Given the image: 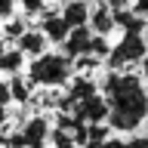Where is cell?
<instances>
[{"label": "cell", "mask_w": 148, "mask_h": 148, "mask_svg": "<svg viewBox=\"0 0 148 148\" xmlns=\"http://www.w3.org/2000/svg\"><path fill=\"white\" fill-rule=\"evenodd\" d=\"M148 59V49H145V40H142V28H130L123 31L117 46H111V56H108V65L114 71H123L127 65H136Z\"/></svg>", "instance_id": "cell-3"}, {"label": "cell", "mask_w": 148, "mask_h": 148, "mask_svg": "<svg viewBox=\"0 0 148 148\" xmlns=\"http://www.w3.org/2000/svg\"><path fill=\"white\" fill-rule=\"evenodd\" d=\"M102 148H127V142H120V139H108Z\"/></svg>", "instance_id": "cell-18"}, {"label": "cell", "mask_w": 148, "mask_h": 148, "mask_svg": "<svg viewBox=\"0 0 148 148\" xmlns=\"http://www.w3.org/2000/svg\"><path fill=\"white\" fill-rule=\"evenodd\" d=\"M40 31L49 37V43H65V40H68V34H71V28H68V22H65L62 12H59V16H49V12H46L43 28H40Z\"/></svg>", "instance_id": "cell-9"}, {"label": "cell", "mask_w": 148, "mask_h": 148, "mask_svg": "<svg viewBox=\"0 0 148 148\" xmlns=\"http://www.w3.org/2000/svg\"><path fill=\"white\" fill-rule=\"evenodd\" d=\"M74 120H80V123H86V127H92V123H108V102H105V96H90V99H83L74 105Z\"/></svg>", "instance_id": "cell-4"}, {"label": "cell", "mask_w": 148, "mask_h": 148, "mask_svg": "<svg viewBox=\"0 0 148 148\" xmlns=\"http://www.w3.org/2000/svg\"><path fill=\"white\" fill-rule=\"evenodd\" d=\"M18 136H22V142H25L28 148H43V142L53 136V130H49L46 117H31L25 127H22V133H18Z\"/></svg>", "instance_id": "cell-6"}, {"label": "cell", "mask_w": 148, "mask_h": 148, "mask_svg": "<svg viewBox=\"0 0 148 148\" xmlns=\"http://www.w3.org/2000/svg\"><path fill=\"white\" fill-rule=\"evenodd\" d=\"M127 148H148V136H133L127 142Z\"/></svg>", "instance_id": "cell-16"}, {"label": "cell", "mask_w": 148, "mask_h": 148, "mask_svg": "<svg viewBox=\"0 0 148 148\" xmlns=\"http://www.w3.org/2000/svg\"><path fill=\"white\" fill-rule=\"evenodd\" d=\"M28 83H31V80H28ZM28 83L18 80V77L9 83V92H12V99H16V102H28Z\"/></svg>", "instance_id": "cell-12"}, {"label": "cell", "mask_w": 148, "mask_h": 148, "mask_svg": "<svg viewBox=\"0 0 148 148\" xmlns=\"http://www.w3.org/2000/svg\"><path fill=\"white\" fill-rule=\"evenodd\" d=\"M133 12L136 16H148V0H133Z\"/></svg>", "instance_id": "cell-17"}, {"label": "cell", "mask_w": 148, "mask_h": 148, "mask_svg": "<svg viewBox=\"0 0 148 148\" xmlns=\"http://www.w3.org/2000/svg\"><path fill=\"white\" fill-rule=\"evenodd\" d=\"M3 53H6V43H3V37H0V56H3Z\"/></svg>", "instance_id": "cell-19"}, {"label": "cell", "mask_w": 148, "mask_h": 148, "mask_svg": "<svg viewBox=\"0 0 148 148\" xmlns=\"http://www.w3.org/2000/svg\"><path fill=\"white\" fill-rule=\"evenodd\" d=\"M65 3H74V0H65Z\"/></svg>", "instance_id": "cell-21"}, {"label": "cell", "mask_w": 148, "mask_h": 148, "mask_svg": "<svg viewBox=\"0 0 148 148\" xmlns=\"http://www.w3.org/2000/svg\"><path fill=\"white\" fill-rule=\"evenodd\" d=\"M145 80H148V59H145Z\"/></svg>", "instance_id": "cell-20"}, {"label": "cell", "mask_w": 148, "mask_h": 148, "mask_svg": "<svg viewBox=\"0 0 148 148\" xmlns=\"http://www.w3.org/2000/svg\"><path fill=\"white\" fill-rule=\"evenodd\" d=\"M90 28L96 31V34H102V37H108L111 31L117 28V12H114V6H111L108 0H102V3H96V6H92Z\"/></svg>", "instance_id": "cell-5"}, {"label": "cell", "mask_w": 148, "mask_h": 148, "mask_svg": "<svg viewBox=\"0 0 148 148\" xmlns=\"http://www.w3.org/2000/svg\"><path fill=\"white\" fill-rule=\"evenodd\" d=\"M71 65H74V59L65 53H43L37 59H31L28 80H31V86H62L74 71Z\"/></svg>", "instance_id": "cell-2"}, {"label": "cell", "mask_w": 148, "mask_h": 148, "mask_svg": "<svg viewBox=\"0 0 148 148\" xmlns=\"http://www.w3.org/2000/svg\"><path fill=\"white\" fill-rule=\"evenodd\" d=\"M108 102V127L114 133H133L148 120V80L133 71H108L102 83Z\"/></svg>", "instance_id": "cell-1"}, {"label": "cell", "mask_w": 148, "mask_h": 148, "mask_svg": "<svg viewBox=\"0 0 148 148\" xmlns=\"http://www.w3.org/2000/svg\"><path fill=\"white\" fill-rule=\"evenodd\" d=\"M22 6H25V12H28V16L46 12V3H43V0H22Z\"/></svg>", "instance_id": "cell-13"}, {"label": "cell", "mask_w": 148, "mask_h": 148, "mask_svg": "<svg viewBox=\"0 0 148 148\" xmlns=\"http://www.w3.org/2000/svg\"><path fill=\"white\" fill-rule=\"evenodd\" d=\"M16 49L22 56H31V59H37V56H43L46 53V43H49V37L43 34V31H25V34L16 40Z\"/></svg>", "instance_id": "cell-7"}, {"label": "cell", "mask_w": 148, "mask_h": 148, "mask_svg": "<svg viewBox=\"0 0 148 148\" xmlns=\"http://www.w3.org/2000/svg\"><path fill=\"white\" fill-rule=\"evenodd\" d=\"M6 31H9V37H16V40H18V37L25 34L28 28H25V22H16V18H12V22H9V28H6Z\"/></svg>", "instance_id": "cell-15"}, {"label": "cell", "mask_w": 148, "mask_h": 148, "mask_svg": "<svg viewBox=\"0 0 148 148\" xmlns=\"http://www.w3.org/2000/svg\"><path fill=\"white\" fill-rule=\"evenodd\" d=\"M9 99H12V92H9V83L0 80V117H3V108L9 105Z\"/></svg>", "instance_id": "cell-14"}, {"label": "cell", "mask_w": 148, "mask_h": 148, "mask_svg": "<svg viewBox=\"0 0 148 148\" xmlns=\"http://www.w3.org/2000/svg\"><path fill=\"white\" fill-rule=\"evenodd\" d=\"M49 139H53L56 148H74V142H77V139H74V133H71V130H65V127H56Z\"/></svg>", "instance_id": "cell-11"}, {"label": "cell", "mask_w": 148, "mask_h": 148, "mask_svg": "<svg viewBox=\"0 0 148 148\" xmlns=\"http://www.w3.org/2000/svg\"><path fill=\"white\" fill-rule=\"evenodd\" d=\"M22 59H25V56L18 53V49H6V53L0 56V71H6V74H16L18 68H22Z\"/></svg>", "instance_id": "cell-10"}, {"label": "cell", "mask_w": 148, "mask_h": 148, "mask_svg": "<svg viewBox=\"0 0 148 148\" xmlns=\"http://www.w3.org/2000/svg\"><path fill=\"white\" fill-rule=\"evenodd\" d=\"M62 16H65V22H68V28L74 31V28H86V25H90L92 9H90L86 0H74V3H65Z\"/></svg>", "instance_id": "cell-8"}]
</instances>
